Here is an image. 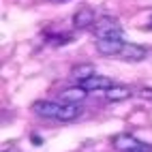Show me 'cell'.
Returning a JSON list of instances; mask_svg holds the SVG:
<instances>
[{"instance_id": "1", "label": "cell", "mask_w": 152, "mask_h": 152, "mask_svg": "<svg viewBox=\"0 0 152 152\" xmlns=\"http://www.w3.org/2000/svg\"><path fill=\"white\" fill-rule=\"evenodd\" d=\"M32 111L41 118H52L60 120V122H71L82 116V109L77 105H66V103H58V101H37L32 103Z\"/></svg>"}, {"instance_id": "2", "label": "cell", "mask_w": 152, "mask_h": 152, "mask_svg": "<svg viewBox=\"0 0 152 152\" xmlns=\"http://www.w3.org/2000/svg\"><path fill=\"white\" fill-rule=\"evenodd\" d=\"M92 30L99 39H120V34H122V26L111 15H101L96 24L92 26Z\"/></svg>"}, {"instance_id": "3", "label": "cell", "mask_w": 152, "mask_h": 152, "mask_svg": "<svg viewBox=\"0 0 152 152\" xmlns=\"http://www.w3.org/2000/svg\"><path fill=\"white\" fill-rule=\"evenodd\" d=\"M86 92H107V90L114 86V82H111V77L107 75H92V77H88L86 82L79 84Z\"/></svg>"}, {"instance_id": "4", "label": "cell", "mask_w": 152, "mask_h": 152, "mask_svg": "<svg viewBox=\"0 0 152 152\" xmlns=\"http://www.w3.org/2000/svg\"><path fill=\"white\" fill-rule=\"evenodd\" d=\"M124 49L122 39H99L96 41V52L101 56H120Z\"/></svg>"}, {"instance_id": "5", "label": "cell", "mask_w": 152, "mask_h": 152, "mask_svg": "<svg viewBox=\"0 0 152 152\" xmlns=\"http://www.w3.org/2000/svg\"><path fill=\"white\" fill-rule=\"evenodd\" d=\"M96 15H94V9H90V7H82V9H77L75 15H73V26L77 30H84V28H90V26H94L96 24Z\"/></svg>"}, {"instance_id": "6", "label": "cell", "mask_w": 152, "mask_h": 152, "mask_svg": "<svg viewBox=\"0 0 152 152\" xmlns=\"http://www.w3.org/2000/svg\"><path fill=\"white\" fill-rule=\"evenodd\" d=\"M139 144H141V141L135 135H131V133H118V135L111 137V146H114L116 150H120V152H131Z\"/></svg>"}, {"instance_id": "7", "label": "cell", "mask_w": 152, "mask_h": 152, "mask_svg": "<svg viewBox=\"0 0 152 152\" xmlns=\"http://www.w3.org/2000/svg\"><path fill=\"white\" fill-rule=\"evenodd\" d=\"M120 58L124 62H141L146 58V47L139 43H124V49L120 54Z\"/></svg>"}, {"instance_id": "8", "label": "cell", "mask_w": 152, "mask_h": 152, "mask_svg": "<svg viewBox=\"0 0 152 152\" xmlns=\"http://www.w3.org/2000/svg\"><path fill=\"white\" fill-rule=\"evenodd\" d=\"M88 96V92L82 88V86H73V88H66L60 92V103H66V105H77V103H82V101Z\"/></svg>"}, {"instance_id": "9", "label": "cell", "mask_w": 152, "mask_h": 152, "mask_svg": "<svg viewBox=\"0 0 152 152\" xmlns=\"http://www.w3.org/2000/svg\"><path fill=\"white\" fill-rule=\"evenodd\" d=\"M92 75H96L92 62H79V64H75L73 69H71V77L77 79L79 84L86 82V79H88V77H92Z\"/></svg>"}, {"instance_id": "10", "label": "cell", "mask_w": 152, "mask_h": 152, "mask_svg": "<svg viewBox=\"0 0 152 152\" xmlns=\"http://www.w3.org/2000/svg\"><path fill=\"white\" fill-rule=\"evenodd\" d=\"M107 101H111V103H120V101H126L131 96V88L124 86V84H114L107 92H105Z\"/></svg>"}, {"instance_id": "11", "label": "cell", "mask_w": 152, "mask_h": 152, "mask_svg": "<svg viewBox=\"0 0 152 152\" xmlns=\"http://www.w3.org/2000/svg\"><path fill=\"white\" fill-rule=\"evenodd\" d=\"M131 152H152V146L150 144H139L137 148H133Z\"/></svg>"}, {"instance_id": "12", "label": "cell", "mask_w": 152, "mask_h": 152, "mask_svg": "<svg viewBox=\"0 0 152 152\" xmlns=\"http://www.w3.org/2000/svg\"><path fill=\"white\" fill-rule=\"evenodd\" d=\"M148 28H150V30H152V19H150V22H148Z\"/></svg>"}]
</instances>
